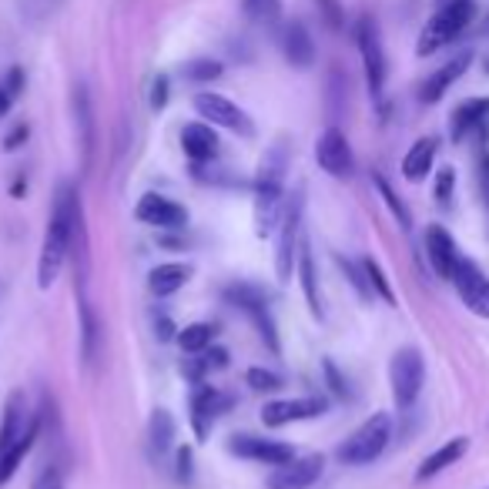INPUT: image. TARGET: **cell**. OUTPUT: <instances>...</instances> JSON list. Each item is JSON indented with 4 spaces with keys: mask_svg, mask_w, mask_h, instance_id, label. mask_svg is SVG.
I'll return each instance as SVG.
<instances>
[{
    "mask_svg": "<svg viewBox=\"0 0 489 489\" xmlns=\"http://www.w3.org/2000/svg\"><path fill=\"white\" fill-rule=\"evenodd\" d=\"M322 372H325V382H329V392H332L335 399H342V402L356 399V392H352V386H349V379L339 372L335 359H322Z\"/></svg>",
    "mask_w": 489,
    "mask_h": 489,
    "instance_id": "cell-38",
    "label": "cell"
},
{
    "mask_svg": "<svg viewBox=\"0 0 489 489\" xmlns=\"http://www.w3.org/2000/svg\"><path fill=\"white\" fill-rule=\"evenodd\" d=\"M389 439H392L389 412H372L366 423L359 426L356 433L339 446V453H335V456H339L342 466H369V463H376V459L386 453Z\"/></svg>",
    "mask_w": 489,
    "mask_h": 489,
    "instance_id": "cell-5",
    "label": "cell"
},
{
    "mask_svg": "<svg viewBox=\"0 0 489 489\" xmlns=\"http://www.w3.org/2000/svg\"><path fill=\"white\" fill-rule=\"evenodd\" d=\"M242 11L258 27H275L282 21V0H242Z\"/></svg>",
    "mask_w": 489,
    "mask_h": 489,
    "instance_id": "cell-33",
    "label": "cell"
},
{
    "mask_svg": "<svg viewBox=\"0 0 489 489\" xmlns=\"http://www.w3.org/2000/svg\"><path fill=\"white\" fill-rule=\"evenodd\" d=\"M469 64H473V54H469V51L456 54L453 61H446L439 71H433V74L423 81V88H419V101H423V104H439L446 91L453 88V84H456V81L469 71Z\"/></svg>",
    "mask_w": 489,
    "mask_h": 489,
    "instance_id": "cell-20",
    "label": "cell"
},
{
    "mask_svg": "<svg viewBox=\"0 0 489 489\" xmlns=\"http://www.w3.org/2000/svg\"><path fill=\"white\" fill-rule=\"evenodd\" d=\"M466 449H469V439L466 436H456V439H449V443H443L436 453H429V456L419 463V469H416V479L419 483H426V479H433L439 476L443 469H449L453 463H459V459L466 456Z\"/></svg>",
    "mask_w": 489,
    "mask_h": 489,
    "instance_id": "cell-25",
    "label": "cell"
},
{
    "mask_svg": "<svg viewBox=\"0 0 489 489\" xmlns=\"http://www.w3.org/2000/svg\"><path fill=\"white\" fill-rule=\"evenodd\" d=\"M453 285H456L459 299L473 315L489 319V278L473 258H459L456 272H453Z\"/></svg>",
    "mask_w": 489,
    "mask_h": 489,
    "instance_id": "cell-12",
    "label": "cell"
},
{
    "mask_svg": "<svg viewBox=\"0 0 489 489\" xmlns=\"http://www.w3.org/2000/svg\"><path fill=\"white\" fill-rule=\"evenodd\" d=\"M37 439H41V416H34L31 429H27V433H24L21 439L11 446V449H4V453H0V486H4V483H7V479L21 469V463L27 459V453L34 449V443H37Z\"/></svg>",
    "mask_w": 489,
    "mask_h": 489,
    "instance_id": "cell-28",
    "label": "cell"
},
{
    "mask_svg": "<svg viewBox=\"0 0 489 489\" xmlns=\"http://www.w3.org/2000/svg\"><path fill=\"white\" fill-rule=\"evenodd\" d=\"M339 265H342L345 278H349V285L356 289L359 299H362V302H372V299H376V292H372V285H369L362 262H352V258H342V255H339Z\"/></svg>",
    "mask_w": 489,
    "mask_h": 489,
    "instance_id": "cell-36",
    "label": "cell"
},
{
    "mask_svg": "<svg viewBox=\"0 0 489 489\" xmlns=\"http://www.w3.org/2000/svg\"><path fill=\"white\" fill-rule=\"evenodd\" d=\"M175 416L168 409H155L151 412V419H148V449H151V456L161 459L175 446Z\"/></svg>",
    "mask_w": 489,
    "mask_h": 489,
    "instance_id": "cell-30",
    "label": "cell"
},
{
    "mask_svg": "<svg viewBox=\"0 0 489 489\" xmlns=\"http://www.w3.org/2000/svg\"><path fill=\"white\" fill-rule=\"evenodd\" d=\"M483 128H489V98H469L463 101L453 118H449V138L463 145L469 138H476Z\"/></svg>",
    "mask_w": 489,
    "mask_h": 489,
    "instance_id": "cell-18",
    "label": "cell"
},
{
    "mask_svg": "<svg viewBox=\"0 0 489 489\" xmlns=\"http://www.w3.org/2000/svg\"><path fill=\"white\" fill-rule=\"evenodd\" d=\"M74 118H78V131H81V168H84V175H88L91 165H94V145H98L88 84H74Z\"/></svg>",
    "mask_w": 489,
    "mask_h": 489,
    "instance_id": "cell-21",
    "label": "cell"
},
{
    "mask_svg": "<svg viewBox=\"0 0 489 489\" xmlns=\"http://www.w3.org/2000/svg\"><path fill=\"white\" fill-rule=\"evenodd\" d=\"M473 21H476V0H446L419 34V44H416L419 57H429L446 44H453Z\"/></svg>",
    "mask_w": 489,
    "mask_h": 489,
    "instance_id": "cell-3",
    "label": "cell"
},
{
    "mask_svg": "<svg viewBox=\"0 0 489 489\" xmlns=\"http://www.w3.org/2000/svg\"><path fill=\"white\" fill-rule=\"evenodd\" d=\"M175 332H178V329L171 325V319H168L165 312H161V315H155V335H158V339H161V342H168V339H175Z\"/></svg>",
    "mask_w": 489,
    "mask_h": 489,
    "instance_id": "cell-46",
    "label": "cell"
},
{
    "mask_svg": "<svg viewBox=\"0 0 489 489\" xmlns=\"http://www.w3.org/2000/svg\"><path fill=\"white\" fill-rule=\"evenodd\" d=\"M27 138H31V128H27V124H14L11 134L4 138V151H17V148L27 141Z\"/></svg>",
    "mask_w": 489,
    "mask_h": 489,
    "instance_id": "cell-45",
    "label": "cell"
},
{
    "mask_svg": "<svg viewBox=\"0 0 489 489\" xmlns=\"http://www.w3.org/2000/svg\"><path fill=\"white\" fill-rule=\"evenodd\" d=\"M134 218L151 225V228H171V232L188 225L185 205L165 198V195H155V191H151V195H141V201L134 205Z\"/></svg>",
    "mask_w": 489,
    "mask_h": 489,
    "instance_id": "cell-15",
    "label": "cell"
},
{
    "mask_svg": "<svg viewBox=\"0 0 489 489\" xmlns=\"http://www.w3.org/2000/svg\"><path fill=\"white\" fill-rule=\"evenodd\" d=\"M362 268H366L369 285H372V292H376L379 299H386V305H396V292H392L389 278H386V272H382V265H379L376 258H362Z\"/></svg>",
    "mask_w": 489,
    "mask_h": 489,
    "instance_id": "cell-37",
    "label": "cell"
},
{
    "mask_svg": "<svg viewBox=\"0 0 489 489\" xmlns=\"http://www.w3.org/2000/svg\"><path fill=\"white\" fill-rule=\"evenodd\" d=\"M225 299L252 319V325H255L258 335H262V342L268 345V352L278 356V352H282V342H278V325H275L272 309H268L265 292L258 289V285H248V282H232V285H225Z\"/></svg>",
    "mask_w": 489,
    "mask_h": 489,
    "instance_id": "cell-6",
    "label": "cell"
},
{
    "mask_svg": "<svg viewBox=\"0 0 489 489\" xmlns=\"http://www.w3.org/2000/svg\"><path fill=\"white\" fill-rule=\"evenodd\" d=\"M78 312H81V359H84V366H94L101 352V319L98 312H94V305H91L88 292L78 295Z\"/></svg>",
    "mask_w": 489,
    "mask_h": 489,
    "instance_id": "cell-24",
    "label": "cell"
},
{
    "mask_svg": "<svg viewBox=\"0 0 489 489\" xmlns=\"http://www.w3.org/2000/svg\"><path fill=\"white\" fill-rule=\"evenodd\" d=\"M315 161L322 168L325 175H332V178H352V171H356V155H352V145H349V138L345 131L339 128H325L319 134V141H315Z\"/></svg>",
    "mask_w": 489,
    "mask_h": 489,
    "instance_id": "cell-10",
    "label": "cell"
},
{
    "mask_svg": "<svg viewBox=\"0 0 489 489\" xmlns=\"http://www.w3.org/2000/svg\"><path fill=\"white\" fill-rule=\"evenodd\" d=\"M57 489H61V486H57Z\"/></svg>",
    "mask_w": 489,
    "mask_h": 489,
    "instance_id": "cell-52",
    "label": "cell"
},
{
    "mask_svg": "<svg viewBox=\"0 0 489 489\" xmlns=\"http://www.w3.org/2000/svg\"><path fill=\"white\" fill-rule=\"evenodd\" d=\"M195 111L212 124V128H225V131H235V134H242V138H252V134H255L252 118H248L235 101L225 98V94H215V91L195 94Z\"/></svg>",
    "mask_w": 489,
    "mask_h": 489,
    "instance_id": "cell-9",
    "label": "cell"
},
{
    "mask_svg": "<svg viewBox=\"0 0 489 489\" xmlns=\"http://www.w3.org/2000/svg\"><path fill=\"white\" fill-rule=\"evenodd\" d=\"M181 151L195 161V165H205V161H215L218 158V134L212 131L208 121H191L181 128Z\"/></svg>",
    "mask_w": 489,
    "mask_h": 489,
    "instance_id": "cell-23",
    "label": "cell"
},
{
    "mask_svg": "<svg viewBox=\"0 0 489 489\" xmlns=\"http://www.w3.org/2000/svg\"><path fill=\"white\" fill-rule=\"evenodd\" d=\"M81 205V195L71 181H61L54 195V205H51V215H47V228H44V244H41V262H37V285L41 289H51L54 278L61 275V265L64 258L71 255V228H74V208Z\"/></svg>",
    "mask_w": 489,
    "mask_h": 489,
    "instance_id": "cell-1",
    "label": "cell"
},
{
    "mask_svg": "<svg viewBox=\"0 0 489 489\" xmlns=\"http://www.w3.org/2000/svg\"><path fill=\"white\" fill-rule=\"evenodd\" d=\"M486 74H489V61H486Z\"/></svg>",
    "mask_w": 489,
    "mask_h": 489,
    "instance_id": "cell-51",
    "label": "cell"
},
{
    "mask_svg": "<svg viewBox=\"0 0 489 489\" xmlns=\"http://www.w3.org/2000/svg\"><path fill=\"white\" fill-rule=\"evenodd\" d=\"M476 185L489 208V128L476 134Z\"/></svg>",
    "mask_w": 489,
    "mask_h": 489,
    "instance_id": "cell-35",
    "label": "cell"
},
{
    "mask_svg": "<svg viewBox=\"0 0 489 489\" xmlns=\"http://www.w3.org/2000/svg\"><path fill=\"white\" fill-rule=\"evenodd\" d=\"M315 7L322 14V21L329 24V31H345V11L339 0H315Z\"/></svg>",
    "mask_w": 489,
    "mask_h": 489,
    "instance_id": "cell-41",
    "label": "cell"
},
{
    "mask_svg": "<svg viewBox=\"0 0 489 489\" xmlns=\"http://www.w3.org/2000/svg\"><path fill=\"white\" fill-rule=\"evenodd\" d=\"M325 469V459L315 453V456H302V459H292V463H282L268 473L265 486L268 489H309L319 483Z\"/></svg>",
    "mask_w": 489,
    "mask_h": 489,
    "instance_id": "cell-14",
    "label": "cell"
},
{
    "mask_svg": "<svg viewBox=\"0 0 489 489\" xmlns=\"http://www.w3.org/2000/svg\"><path fill=\"white\" fill-rule=\"evenodd\" d=\"M191 278V268L181 265V262H165V265L151 268V275H148V289L155 292L158 299H168V295H175V292L185 289V282Z\"/></svg>",
    "mask_w": 489,
    "mask_h": 489,
    "instance_id": "cell-29",
    "label": "cell"
},
{
    "mask_svg": "<svg viewBox=\"0 0 489 489\" xmlns=\"http://www.w3.org/2000/svg\"><path fill=\"white\" fill-rule=\"evenodd\" d=\"M278 44H282V54L292 67H305L315 64V41H312L309 27L302 21H285L282 24V34H278Z\"/></svg>",
    "mask_w": 489,
    "mask_h": 489,
    "instance_id": "cell-19",
    "label": "cell"
},
{
    "mask_svg": "<svg viewBox=\"0 0 489 489\" xmlns=\"http://www.w3.org/2000/svg\"><path fill=\"white\" fill-rule=\"evenodd\" d=\"M7 91H11L14 98L24 91V71L21 67H11V74H7Z\"/></svg>",
    "mask_w": 489,
    "mask_h": 489,
    "instance_id": "cell-48",
    "label": "cell"
},
{
    "mask_svg": "<svg viewBox=\"0 0 489 489\" xmlns=\"http://www.w3.org/2000/svg\"><path fill=\"white\" fill-rule=\"evenodd\" d=\"M285 171H289V148L278 141L265 151L255 175V232L262 238L275 232L285 208Z\"/></svg>",
    "mask_w": 489,
    "mask_h": 489,
    "instance_id": "cell-2",
    "label": "cell"
},
{
    "mask_svg": "<svg viewBox=\"0 0 489 489\" xmlns=\"http://www.w3.org/2000/svg\"><path fill=\"white\" fill-rule=\"evenodd\" d=\"M228 453L238 459H252V463H265V466H282L295 459V449L289 443H278V439H265V436L238 433L228 439Z\"/></svg>",
    "mask_w": 489,
    "mask_h": 489,
    "instance_id": "cell-11",
    "label": "cell"
},
{
    "mask_svg": "<svg viewBox=\"0 0 489 489\" xmlns=\"http://www.w3.org/2000/svg\"><path fill=\"white\" fill-rule=\"evenodd\" d=\"M34 423V412L27 409V396L21 389H14L7 396V406H4V423H0V453L11 449L17 439H21Z\"/></svg>",
    "mask_w": 489,
    "mask_h": 489,
    "instance_id": "cell-22",
    "label": "cell"
},
{
    "mask_svg": "<svg viewBox=\"0 0 489 489\" xmlns=\"http://www.w3.org/2000/svg\"><path fill=\"white\" fill-rule=\"evenodd\" d=\"M11 108H14V94L7 88H0V118L11 111Z\"/></svg>",
    "mask_w": 489,
    "mask_h": 489,
    "instance_id": "cell-49",
    "label": "cell"
},
{
    "mask_svg": "<svg viewBox=\"0 0 489 489\" xmlns=\"http://www.w3.org/2000/svg\"><path fill=\"white\" fill-rule=\"evenodd\" d=\"M225 74V64L215 61V57H195V61H185L181 64V78L191 81V84H208V81H218Z\"/></svg>",
    "mask_w": 489,
    "mask_h": 489,
    "instance_id": "cell-32",
    "label": "cell"
},
{
    "mask_svg": "<svg viewBox=\"0 0 489 489\" xmlns=\"http://www.w3.org/2000/svg\"><path fill=\"white\" fill-rule=\"evenodd\" d=\"M436 151H439V141L436 138H419L416 145L406 151V158H402V178L406 181H426V175L433 171L436 165Z\"/></svg>",
    "mask_w": 489,
    "mask_h": 489,
    "instance_id": "cell-27",
    "label": "cell"
},
{
    "mask_svg": "<svg viewBox=\"0 0 489 489\" xmlns=\"http://www.w3.org/2000/svg\"><path fill=\"white\" fill-rule=\"evenodd\" d=\"M433 195L439 208H453V195H456V171H453V168H439Z\"/></svg>",
    "mask_w": 489,
    "mask_h": 489,
    "instance_id": "cell-39",
    "label": "cell"
},
{
    "mask_svg": "<svg viewBox=\"0 0 489 489\" xmlns=\"http://www.w3.org/2000/svg\"><path fill=\"white\" fill-rule=\"evenodd\" d=\"M175 476H178V483H185V486H188L191 476H195V453H191V446H181L178 453H175Z\"/></svg>",
    "mask_w": 489,
    "mask_h": 489,
    "instance_id": "cell-42",
    "label": "cell"
},
{
    "mask_svg": "<svg viewBox=\"0 0 489 489\" xmlns=\"http://www.w3.org/2000/svg\"><path fill=\"white\" fill-rule=\"evenodd\" d=\"M165 104H168V78L158 74L155 84H151V108H155V111H165Z\"/></svg>",
    "mask_w": 489,
    "mask_h": 489,
    "instance_id": "cell-44",
    "label": "cell"
},
{
    "mask_svg": "<svg viewBox=\"0 0 489 489\" xmlns=\"http://www.w3.org/2000/svg\"><path fill=\"white\" fill-rule=\"evenodd\" d=\"M302 215H305V185L292 191L282 208V222H278V242H275V275L278 282H292L295 265H299L302 248Z\"/></svg>",
    "mask_w": 489,
    "mask_h": 489,
    "instance_id": "cell-4",
    "label": "cell"
},
{
    "mask_svg": "<svg viewBox=\"0 0 489 489\" xmlns=\"http://www.w3.org/2000/svg\"><path fill=\"white\" fill-rule=\"evenodd\" d=\"M426 258H429L433 272L443 278V282H453V272H456L463 255H459L453 235L446 232L443 225H429V228H426Z\"/></svg>",
    "mask_w": 489,
    "mask_h": 489,
    "instance_id": "cell-17",
    "label": "cell"
},
{
    "mask_svg": "<svg viewBox=\"0 0 489 489\" xmlns=\"http://www.w3.org/2000/svg\"><path fill=\"white\" fill-rule=\"evenodd\" d=\"M356 44L362 54V67H366V84L372 101H382L386 91V51H382V34H379L376 17H359L356 24Z\"/></svg>",
    "mask_w": 489,
    "mask_h": 489,
    "instance_id": "cell-8",
    "label": "cell"
},
{
    "mask_svg": "<svg viewBox=\"0 0 489 489\" xmlns=\"http://www.w3.org/2000/svg\"><path fill=\"white\" fill-rule=\"evenodd\" d=\"M372 181H376V188H379V195H382V201H386V208L392 212V218L402 225V228H412V215H409V208H406V201L396 195V188H392L389 181L382 178V175H372Z\"/></svg>",
    "mask_w": 489,
    "mask_h": 489,
    "instance_id": "cell-34",
    "label": "cell"
},
{
    "mask_svg": "<svg viewBox=\"0 0 489 489\" xmlns=\"http://www.w3.org/2000/svg\"><path fill=\"white\" fill-rule=\"evenodd\" d=\"M228 406H232V399H228L225 392H218L215 386L198 382V389L191 392V429L198 436V443H205V436L212 433L215 419H218Z\"/></svg>",
    "mask_w": 489,
    "mask_h": 489,
    "instance_id": "cell-16",
    "label": "cell"
},
{
    "mask_svg": "<svg viewBox=\"0 0 489 489\" xmlns=\"http://www.w3.org/2000/svg\"><path fill=\"white\" fill-rule=\"evenodd\" d=\"M389 382H392V399L399 406L402 412L412 409L416 399H419V392L426 386V362H423V352L419 349H399L389 362Z\"/></svg>",
    "mask_w": 489,
    "mask_h": 489,
    "instance_id": "cell-7",
    "label": "cell"
},
{
    "mask_svg": "<svg viewBox=\"0 0 489 489\" xmlns=\"http://www.w3.org/2000/svg\"><path fill=\"white\" fill-rule=\"evenodd\" d=\"M329 409V402L322 396H305V399H275L265 402L262 409V423L268 429H282L289 423H302V419H319L322 412Z\"/></svg>",
    "mask_w": 489,
    "mask_h": 489,
    "instance_id": "cell-13",
    "label": "cell"
},
{
    "mask_svg": "<svg viewBox=\"0 0 489 489\" xmlns=\"http://www.w3.org/2000/svg\"><path fill=\"white\" fill-rule=\"evenodd\" d=\"M181 372H185V379H191V382H195V386H198L201 379H205V372H208V362H205V356L201 359H185V362H181Z\"/></svg>",
    "mask_w": 489,
    "mask_h": 489,
    "instance_id": "cell-43",
    "label": "cell"
},
{
    "mask_svg": "<svg viewBox=\"0 0 489 489\" xmlns=\"http://www.w3.org/2000/svg\"><path fill=\"white\" fill-rule=\"evenodd\" d=\"M201 356H205L208 369H225V366H228V352H225V349H212V345H208Z\"/></svg>",
    "mask_w": 489,
    "mask_h": 489,
    "instance_id": "cell-47",
    "label": "cell"
},
{
    "mask_svg": "<svg viewBox=\"0 0 489 489\" xmlns=\"http://www.w3.org/2000/svg\"><path fill=\"white\" fill-rule=\"evenodd\" d=\"M483 31H486V34H489V17H486V24H483Z\"/></svg>",
    "mask_w": 489,
    "mask_h": 489,
    "instance_id": "cell-50",
    "label": "cell"
},
{
    "mask_svg": "<svg viewBox=\"0 0 489 489\" xmlns=\"http://www.w3.org/2000/svg\"><path fill=\"white\" fill-rule=\"evenodd\" d=\"M248 386L255 392H278L282 386H285V379L278 376V372H272V369H262V366H255V369H248Z\"/></svg>",
    "mask_w": 489,
    "mask_h": 489,
    "instance_id": "cell-40",
    "label": "cell"
},
{
    "mask_svg": "<svg viewBox=\"0 0 489 489\" xmlns=\"http://www.w3.org/2000/svg\"><path fill=\"white\" fill-rule=\"evenodd\" d=\"M299 282H302V292H305V302H309V312L315 319H325V305H322V292H319V275H315V258H312V248H309V238H302V248H299Z\"/></svg>",
    "mask_w": 489,
    "mask_h": 489,
    "instance_id": "cell-26",
    "label": "cell"
},
{
    "mask_svg": "<svg viewBox=\"0 0 489 489\" xmlns=\"http://www.w3.org/2000/svg\"><path fill=\"white\" fill-rule=\"evenodd\" d=\"M212 342H215V325L212 322H195V325L178 329V345L188 352V356H201Z\"/></svg>",
    "mask_w": 489,
    "mask_h": 489,
    "instance_id": "cell-31",
    "label": "cell"
}]
</instances>
